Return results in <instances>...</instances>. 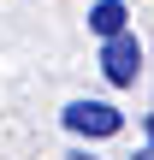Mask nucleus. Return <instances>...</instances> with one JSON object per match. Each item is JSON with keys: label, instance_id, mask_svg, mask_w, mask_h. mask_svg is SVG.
Returning <instances> with one entry per match:
<instances>
[{"label": "nucleus", "instance_id": "1", "mask_svg": "<svg viewBox=\"0 0 154 160\" xmlns=\"http://www.w3.org/2000/svg\"><path fill=\"white\" fill-rule=\"evenodd\" d=\"M101 71H107V83H137V71H142V42L125 30V36H113V42H101Z\"/></svg>", "mask_w": 154, "mask_h": 160}, {"label": "nucleus", "instance_id": "2", "mask_svg": "<svg viewBox=\"0 0 154 160\" xmlns=\"http://www.w3.org/2000/svg\"><path fill=\"white\" fill-rule=\"evenodd\" d=\"M119 125H125V113L107 101H71L65 107V131H77V137H113Z\"/></svg>", "mask_w": 154, "mask_h": 160}, {"label": "nucleus", "instance_id": "3", "mask_svg": "<svg viewBox=\"0 0 154 160\" xmlns=\"http://www.w3.org/2000/svg\"><path fill=\"white\" fill-rule=\"evenodd\" d=\"M125 18H131V12H125V0H101V6L89 12V30H95L101 42H113V36H125Z\"/></svg>", "mask_w": 154, "mask_h": 160}, {"label": "nucleus", "instance_id": "4", "mask_svg": "<svg viewBox=\"0 0 154 160\" xmlns=\"http://www.w3.org/2000/svg\"><path fill=\"white\" fill-rule=\"evenodd\" d=\"M137 160H154V142H148V148H142V154H137Z\"/></svg>", "mask_w": 154, "mask_h": 160}, {"label": "nucleus", "instance_id": "5", "mask_svg": "<svg viewBox=\"0 0 154 160\" xmlns=\"http://www.w3.org/2000/svg\"><path fill=\"white\" fill-rule=\"evenodd\" d=\"M77 160H83V154H77Z\"/></svg>", "mask_w": 154, "mask_h": 160}]
</instances>
